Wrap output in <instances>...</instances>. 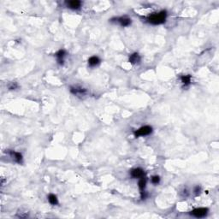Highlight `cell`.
<instances>
[{
	"instance_id": "obj_13",
	"label": "cell",
	"mask_w": 219,
	"mask_h": 219,
	"mask_svg": "<svg viewBox=\"0 0 219 219\" xmlns=\"http://www.w3.org/2000/svg\"><path fill=\"white\" fill-rule=\"evenodd\" d=\"M138 185H139V190H140V193H141V192H144V191H145V188H146V179L144 178V177L140 178L139 181Z\"/></svg>"
},
{
	"instance_id": "obj_9",
	"label": "cell",
	"mask_w": 219,
	"mask_h": 219,
	"mask_svg": "<svg viewBox=\"0 0 219 219\" xmlns=\"http://www.w3.org/2000/svg\"><path fill=\"white\" fill-rule=\"evenodd\" d=\"M11 157L15 159V161L18 164H21L22 163V155L21 154L20 152H16V151H9Z\"/></svg>"
},
{
	"instance_id": "obj_7",
	"label": "cell",
	"mask_w": 219,
	"mask_h": 219,
	"mask_svg": "<svg viewBox=\"0 0 219 219\" xmlns=\"http://www.w3.org/2000/svg\"><path fill=\"white\" fill-rule=\"evenodd\" d=\"M70 92L75 95H84V94L87 93V89L82 88V87H70Z\"/></svg>"
},
{
	"instance_id": "obj_1",
	"label": "cell",
	"mask_w": 219,
	"mask_h": 219,
	"mask_svg": "<svg viewBox=\"0 0 219 219\" xmlns=\"http://www.w3.org/2000/svg\"><path fill=\"white\" fill-rule=\"evenodd\" d=\"M167 17V12L165 10H162L159 13H152L147 17L148 22L152 25H160L165 22Z\"/></svg>"
},
{
	"instance_id": "obj_5",
	"label": "cell",
	"mask_w": 219,
	"mask_h": 219,
	"mask_svg": "<svg viewBox=\"0 0 219 219\" xmlns=\"http://www.w3.org/2000/svg\"><path fill=\"white\" fill-rule=\"evenodd\" d=\"M66 5L68 8L72 9V10H78L80 9L81 5V2L79 0H71V1H67Z\"/></svg>"
},
{
	"instance_id": "obj_12",
	"label": "cell",
	"mask_w": 219,
	"mask_h": 219,
	"mask_svg": "<svg viewBox=\"0 0 219 219\" xmlns=\"http://www.w3.org/2000/svg\"><path fill=\"white\" fill-rule=\"evenodd\" d=\"M48 201L50 202V205H56L58 204V197H57L55 194H52V193L49 194V196H48Z\"/></svg>"
},
{
	"instance_id": "obj_16",
	"label": "cell",
	"mask_w": 219,
	"mask_h": 219,
	"mask_svg": "<svg viewBox=\"0 0 219 219\" xmlns=\"http://www.w3.org/2000/svg\"><path fill=\"white\" fill-rule=\"evenodd\" d=\"M18 87V85L16 84V83H12L11 85H10V87H9V89L10 90H15Z\"/></svg>"
},
{
	"instance_id": "obj_8",
	"label": "cell",
	"mask_w": 219,
	"mask_h": 219,
	"mask_svg": "<svg viewBox=\"0 0 219 219\" xmlns=\"http://www.w3.org/2000/svg\"><path fill=\"white\" fill-rule=\"evenodd\" d=\"M55 56H56L57 58H58V63L61 64V65H63V58H64V57L66 56V51H65V50L61 49V50H58V51L55 54Z\"/></svg>"
},
{
	"instance_id": "obj_15",
	"label": "cell",
	"mask_w": 219,
	"mask_h": 219,
	"mask_svg": "<svg viewBox=\"0 0 219 219\" xmlns=\"http://www.w3.org/2000/svg\"><path fill=\"white\" fill-rule=\"evenodd\" d=\"M160 181V177L159 176H152L151 177V182L153 183V184H159Z\"/></svg>"
},
{
	"instance_id": "obj_2",
	"label": "cell",
	"mask_w": 219,
	"mask_h": 219,
	"mask_svg": "<svg viewBox=\"0 0 219 219\" xmlns=\"http://www.w3.org/2000/svg\"><path fill=\"white\" fill-rule=\"evenodd\" d=\"M151 132H152V128L151 126H143L134 132V135L135 137L146 136V135H149L150 134H151Z\"/></svg>"
},
{
	"instance_id": "obj_10",
	"label": "cell",
	"mask_w": 219,
	"mask_h": 219,
	"mask_svg": "<svg viewBox=\"0 0 219 219\" xmlns=\"http://www.w3.org/2000/svg\"><path fill=\"white\" fill-rule=\"evenodd\" d=\"M129 61L130 63L132 64H136V63H139L140 62V57L138 53H133L129 56Z\"/></svg>"
},
{
	"instance_id": "obj_11",
	"label": "cell",
	"mask_w": 219,
	"mask_h": 219,
	"mask_svg": "<svg viewBox=\"0 0 219 219\" xmlns=\"http://www.w3.org/2000/svg\"><path fill=\"white\" fill-rule=\"evenodd\" d=\"M100 63V59L96 57V56H93V57H91L89 59H88V64L91 67H94V66H97L98 64Z\"/></svg>"
},
{
	"instance_id": "obj_17",
	"label": "cell",
	"mask_w": 219,
	"mask_h": 219,
	"mask_svg": "<svg viewBox=\"0 0 219 219\" xmlns=\"http://www.w3.org/2000/svg\"><path fill=\"white\" fill-rule=\"evenodd\" d=\"M194 193H196V194H199V193H200V191H201V188L199 187V186H197V187H195V188H194Z\"/></svg>"
},
{
	"instance_id": "obj_6",
	"label": "cell",
	"mask_w": 219,
	"mask_h": 219,
	"mask_svg": "<svg viewBox=\"0 0 219 219\" xmlns=\"http://www.w3.org/2000/svg\"><path fill=\"white\" fill-rule=\"evenodd\" d=\"M113 20L117 21L122 27H128V26H129L130 24H131V22H132L131 19L129 18V17H126V16H124V17H119V18H115Z\"/></svg>"
},
{
	"instance_id": "obj_14",
	"label": "cell",
	"mask_w": 219,
	"mask_h": 219,
	"mask_svg": "<svg viewBox=\"0 0 219 219\" xmlns=\"http://www.w3.org/2000/svg\"><path fill=\"white\" fill-rule=\"evenodd\" d=\"M181 80L182 82V84L184 86H188L191 83V75H182L181 77Z\"/></svg>"
},
{
	"instance_id": "obj_4",
	"label": "cell",
	"mask_w": 219,
	"mask_h": 219,
	"mask_svg": "<svg viewBox=\"0 0 219 219\" xmlns=\"http://www.w3.org/2000/svg\"><path fill=\"white\" fill-rule=\"evenodd\" d=\"M130 175H131V176L133 178H136V179L139 178V179H140V178L144 177L145 172H144V170L141 169V168H135V169L131 170Z\"/></svg>"
},
{
	"instance_id": "obj_3",
	"label": "cell",
	"mask_w": 219,
	"mask_h": 219,
	"mask_svg": "<svg viewBox=\"0 0 219 219\" xmlns=\"http://www.w3.org/2000/svg\"><path fill=\"white\" fill-rule=\"evenodd\" d=\"M208 213V209L207 208H196V209L193 210L190 214L195 218H204L207 215Z\"/></svg>"
}]
</instances>
